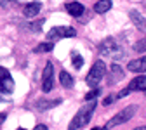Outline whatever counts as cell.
Masks as SVG:
<instances>
[{"mask_svg": "<svg viewBox=\"0 0 146 130\" xmlns=\"http://www.w3.org/2000/svg\"><path fill=\"white\" fill-rule=\"evenodd\" d=\"M94 109H96V101H94V99H92V101H87V104L82 106V108L78 109V113L73 116V120L70 121L68 130H80L82 127H85V125L90 121V118H92Z\"/></svg>", "mask_w": 146, "mask_h": 130, "instance_id": "1", "label": "cell"}, {"mask_svg": "<svg viewBox=\"0 0 146 130\" xmlns=\"http://www.w3.org/2000/svg\"><path fill=\"white\" fill-rule=\"evenodd\" d=\"M136 113H137V106H127L125 109H122V111H120V113H117L111 120H110V121L104 125V128H101V130H110V128H113V127L123 125V123L129 121Z\"/></svg>", "mask_w": 146, "mask_h": 130, "instance_id": "2", "label": "cell"}, {"mask_svg": "<svg viewBox=\"0 0 146 130\" xmlns=\"http://www.w3.org/2000/svg\"><path fill=\"white\" fill-rule=\"evenodd\" d=\"M99 52L103 55H106V57L113 59V61H117L118 57H122V47L117 44L115 38H111V36H108L106 40H103L99 44Z\"/></svg>", "mask_w": 146, "mask_h": 130, "instance_id": "3", "label": "cell"}, {"mask_svg": "<svg viewBox=\"0 0 146 130\" xmlns=\"http://www.w3.org/2000/svg\"><path fill=\"white\" fill-rule=\"evenodd\" d=\"M104 75H106V64H104V61H96L92 64V68H90L85 82H87L89 87H98L99 82L104 78Z\"/></svg>", "mask_w": 146, "mask_h": 130, "instance_id": "4", "label": "cell"}, {"mask_svg": "<svg viewBox=\"0 0 146 130\" xmlns=\"http://www.w3.org/2000/svg\"><path fill=\"white\" fill-rule=\"evenodd\" d=\"M75 35H77V31L71 26H54L47 33V40L49 42H56V40H61V38H73Z\"/></svg>", "mask_w": 146, "mask_h": 130, "instance_id": "5", "label": "cell"}, {"mask_svg": "<svg viewBox=\"0 0 146 130\" xmlns=\"http://www.w3.org/2000/svg\"><path fill=\"white\" fill-rule=\"evenodd\" d=\"M54 87V66L52 63H47L42 73V90L44 92H50Z\"/></svg>", "mask_w": 146, "mask_h": 130, "instance_id": "6", "label": "cell"}, {"mask_svg": "<svg viewBox=\"0 0 146 130\" xmlns=\"http://www.w3.org/2000/svg\"><path fill=\"white\" fill-rule=\"evenodd\" d=\"M12 90H14V80H12L11 73H9V75H5L4 78H0V92H4V94H12Z\"/></svg>", "mask_w": 146, "mask_h": 130, "instance_id": "7", "label": "cell"}, {"mask_svg": "<svg viewBox=\"0 0 146 130\" xmlns=\"http://www.w3.org/2000/svg\"><path fill=\"white\" fill-rule=\"evenodd\" d=\"M129 17H131V21L136 24V28L146 30V17H144L143 14H139L137 11H131V12H129Z\"/></svg>", "mask_w": 146, "mask_h": 130, "instance_id": "8", "label": "cell"}, {"mask_svg": "<svg viewBox=\"0 0 146 130\" xmlns=\"http://www.w3.org/2000/svg\"><path fill=\"white\" fill-rule=\"evenodd\" d=\"M129 88L131 92L132 90H137V92H141V90H146V77L144 75H139V77H136L131 83H129Z\"/></svg>", "mask_w": 146, "mask_h": 130, "instance_id": "9", "label": "cell"}, {"mask_svg": "<svg viewBox=\"0 0 146 130\" xmlns=\"http://www.w3.org/2000/svg\"><path fill=\"white\" fill-rule=\"evenodd\" d=\"M40 9H42V4L40 2H30V4H26L25 5V16L26 17H36V14L40 12Z\"/></svg>", "mask_w": 146, "mask_h": 130, "instance_id": "10", "label": "cell"}, {"mask_svg": "<svg viewBox=\"0 0 146 130\" xmlns=\"http://www.w3.org/2000/svg\"><path fill=\"white\" fill-rule=\"evenodd\" d=\"M66 11L73 17H80L84 14V5L80 2H70V4H66Z\"/></svg>", "mask_w": 146, "mask_h": 130, "instance_id": "11", "label": "cell"}, {"mask_svg": "<svg viewBox=\"0 0 146 130\" xmlns=\"http://www.w3.org/2000/svg\"><path fill=\"white\" fill-rule=\"evenodd\" d=\"M129 71H134V73H144L146 71V61L141 57V59H136V61H131L127 64Z\"/></svg>", "mask_w": 146, "mask_h": 130, "instance_id": "12", "label": "cell"}, {"mask_svg": "<svg viewBox=\"0 0 146 130\" xmlns=\"http://www.w3.org/2000/svg\"><path fill=\"white\" fill-rule=\"evenodd\" d=\"M61 102H63L61 99H56V101H45V99H40V101H36V109H38V111H45V109H50V108L59 106Z\"/></svg>", "mask_w": 146, "mask_h": 130, "instance_id": "13", "label": "cell"}, {"mask_svg": "<svg viewBox=\"0 0 146 130\" xmlns=\"http://www.w3.org/2000/svg\"><path fill=\"white\" fill-rule=\"evenodd\" d=\"M59 82H61V85L64 87V88H73V85H75V80H73V77L70 75L68 71H61L59 73Z\"/></svg>", "mask_w": 146, "mask_h": 130, "instance_id": "14", "label": "cell"}, {"mask_svg": "<svg viewBox=\"0 0 146 130\" xmlns=\"http://www.w3.org/2000/svg\"><path fill=\"white\" fill-rule=\"evenodd\" d=\"M110 9H111V0H99L94 5V12H98V14H104Z\"/></svg>", "mask_w": 146, "mask_h": 130, "instance_id": "15", "label": "cell"}, {"mask_svg": "<svg viewBox=\"0 0 146 130\" xmlns=\"http://www.w3.org/2000/svg\"><path fill=\"white\" fill-rule=\"evenodd\" d=\"M54 49V42H44L40 45L35 47V54H42V52H50Z\"/></svg>", "mask_w": 146, "mask_h": 130, "instance_id": "16", "label": "cell"}, {"mask_svg": "<svg viewBox=\"0 0 146 130\" xmlns=\"http://www.w3.org/2000/svg\"><path fill=\"white\" fill-rule=\"evenodd\" d=\"M134 50L139 52V54H141V52H146V35L143 36L141 40H137V42L134 44Z\"/></svg>", "mask_w": 146, "mask_h": 130, "instance_id": "17", "label": "cell"}, {"mask_svg": "<svg viewBox=\"0 0 146 130\" xmlns=\"http://www.w3.org/2000/svg\"><path fill=\"white\" fill-rule=\"evenodd\" d=\"M42 24H44V19H38V21H36V23L26 24V28H28L30 31H35V33H38V31H40V28H42Z\"/></svg>", "mask_w": 146, "mask_h": 130, "instance_id": "18", "label": "cell"}, {"mask_svg": "<svg viewBox=\"0 0 146 130\" xmlns=\"http://www.w3.org/2000/svg\"><path fill=\"white\" fill-rule=\"evenodd\" d=\"M82 66H84V59H82V55H77V54H73V68L80 69Z\"/></svg>", "mask_w": 146, "mask_h": 130, "instance_id": "19", "label": "cell"}, {"mask_svg": "<svg viewBox=\"0 0 146 130\" xmlns=\"http://www.w3.org/2000/svg\"><path fill=\"white\" fill-rule=\"evenodd\" d=\"M111 73L115 75V80H118V78L123 77V71H122V68H120L118 64H113V66H111Z\"/></svg>", "mask_w": 146, "mask_h": 130, "instance_id": "20", "label": "cell"}, {"mask_svg": "<svg viewBox=\"0 0 146 130\" xmlns=\"http://www.w3.org/2000/svg\"><path fill=\"white\" fill-rule=\"evenodd\" d=\"M98 94H99V88L92 87V90L85 94V101H92V99H96V97H98Z\"/></svg>", "mask_w": 146, "mask_h": 130, "instance_id": "21", "label": "cell"}, {"mask_svg": "<svg viewBox=\"0 0 146 130\" xmlns=\"http://www.w3.org/2000/svg\"><path fill=\"white\" fill-rule=\"evenodd\" d=\"M113 99H117V97H115V96H110V97H106V99L103 101V104H104V106H110V104H113Z\"/></svg>", "mask_w": 146, "mask_h": 130, "instance_id": "22", "label": "cell"}, {"mask_svg": "<svg viewBox=\"0 0 146 130\" xmlns=\"http://www.w3.org/2000/svg\"><path fill=\"white\" fill-rule=\"evenodd\" d=\"M5 118H7V115H5V113H0V125L5 121Z\"/></svg>", "mask_w": 146, "mask_h": 130, "instance_id": "23", "label": "cell"}, {"mask_svg": "<svg viewBox=\"0 0 146 130\" xmlns=\"http://www.w3.org/2000/svg\"><path fill=\"white\" fill-rule=\"evenodd\" d=\"M33 130H47V127H45V125H36Z\"/></svg>", "mask_w": 146, "mask_h": 130, "instance_id": "24", "label": "cell"}, {"mask_svg": "<svg viewBox=\"0 0 146 130\" xmlns=\"http://www.w3.org/2000/svg\"><path fill=\"white\" fill-rule=\"evenodd\" d=\"M134 130H146V127H137V128H134Z\"/></svg>", "mask_w": 146, "mask_h": 130, "instance_id": "25", "label": "cell"}, {"mask_svg": "<svg viewBox=\"0 0 146 130\" xmlns=\"http://www.w3.org/2000/svg\"><path fill=\"white\" fill-rule=\"evenodd\" d=\"M92 130H101V128H98V127H94V128H92Z\"/></svg>", "mask_w": 146, "mask_h": 130, "instance_id": "26", "label": "cell"}, {"mask_svg": "<svg viewBox=\"0 0 146 130\" xmlns=\"http://www.w3.org/2000/svg\"><path fill=\"white\" fill-rule=\"evenodd\" d=\"M17 130H26V128H17Z\"/></svg>", "mask_w": 146, "mask_h": 130, "instance_id": "27", "label": "cell"}]
</instances>
